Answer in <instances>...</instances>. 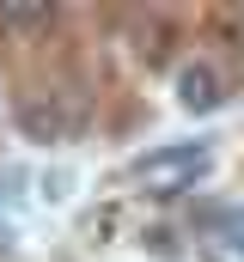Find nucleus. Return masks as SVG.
<instances>
[{"mask_svg": "<svg viewBox=\"0 0 244 262\" xmlns=\"http://www.w3.org/2000/svg\"><path fill=\"white\" fill-rule=\"evenodd\" d=\"M214 171V146L208 140H165V146H147V152H134V165H128V177L134 183H147V189H195L201 177Z\"/></svg>", "mask_w": 244, "mask_h": 262, "instance_id": "1", "label": "nucleus"}, {"mask_svg": "<svg viewBox=\"0 0 244 262\" xmlns=\"http://www.w3.org/2000/svg\"><path fill=\"white\" fill-rule=\"evenodd\" d=\"M12 122H18L25 140H43V146L73 134V116L61 110V92H25V98L12 104Z\"/></svg>", "mask_w": 244, "mask_h": 262, "instance_id": "2", "label": "nucleus"}, {"mask_svg": "<svg viewBox=\"0 0 244 262\" xmlns=\"http://www.w3.org/2000/svg\"><path fill=\"white\" fill-rule=\"evenodd\" d=\"M226 104V85H220V73L208 61H183L177 67V110H189V116H214Z\"/></svg>", "mask_w": 244, "mask_h": 262, "instance_id": "3", "label": "nucleus"}, {"mask_svg": "<svg viewBox=\"0 0 244 262\" xmlns=\"http://www.w3.org/2000/svg\"><path fill=\"white\" fill-rule=\"evenodd\" d=\"M73 195V171H67V165H55V171H43V177H37V201H49V207H55V201H67Z\"/></svg>", "mask_w": 244, "mask_h": 262, "instance_id": "4", "label": "nucleus"}, {"mask_svg": "<svg viewBox=\"0 0 244 262\" xmlns=\"http://www.w3.org/2000/svg\"><path fill=\"white\" fill-rule=\"evenodd\" d=\"M0 250H18V226H12V213H0Z\"/></svg>", "mask_w": 244, "mask_h": 262, "instance_id": "5", "label": "nucleus"}, {"mask_svg": "<svg viewBox=\"0 0 244 262\" xmlns=\"http://www.w3.org/2000/svg\"><path fill=\"white\" fill-rule=\"evenodd\" d=\"M0 116H6V79H0Z\"/></svg>", "mask_w": 244, "mask_h": 262, "instance_id": "6", "label": "nucleus"}]
</instances>
